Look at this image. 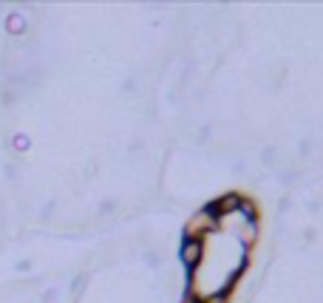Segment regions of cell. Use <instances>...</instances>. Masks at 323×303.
Returning <instances> with one entry per match:
<instances>
[{"label": "cell", "mask_w": 323, "mask_h": 303, "mask_svg": "<svg viewBox=\"0 0 323 303\" xmlns=\"http://www.w3.org/2000/svg\"><path fill=\"white\" fill-rule=\"evenodd\" d=\"M184 261L187 264H196V261H199V241H193V244L184 246Z\"/></svg>", "instance_id": "6da1fadb"}]
</instances>
